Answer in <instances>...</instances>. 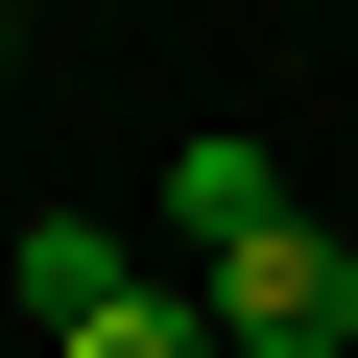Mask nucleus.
<instances>
[{
    "instance_id": "1",
    "label": "nucleus",
    "mask_w": 358,
    "mask_h": 358,
    "mask_svg": "<svg viewBox=\"0 0 358 358\" xmlns=\"http://www.w3.org/2000/svg\"><path fill=\"white\" fill-rule=\"evenodd\" d=\"M24 310H48V358H215V287H143L120 215H48L24 239Z\"/></svg>"
},
{
    "instance_id": "2",
    "label": "nucleus",
    "mask_w": 358,
    "mask_h": 358,
    "mask_svg": "<svg viewBox=\"0 0 358 358\" xmlns=\"http://www.w3.org/2000/svg\"><path fill=\"white\" fill-rule=\"evenodd\" d=\"M215 358H358V239L263 215V239L215 263Z\"/></svg>"
},
{
    "instance_id": "3",
    "label": "nucleus",
    "mask_w": 358,
    "mask_h": 358,
    "mask_svg": "<svg viewBox=\"0 0 358 358\" xmlns=\"http://www.w3.org/2000/svg\"><path fill=\"white\" fill-rule=\"evenodd\" d=\"M287 192H263V143H167V239H192V263H239Z\"/></svg>"
},
{
    "instance_id": "4",
    "label": "nucleus",
    "mask_w": 358,
    "mask_h": 358,
    "mask_svg": "<svg viewBox=\"0 0 358 358\" xmlns=\"http://www.w3.org/2000/svg\"><path fill=\"white\" fill-rule=\"evenodd\" d=\"M0 24H24V0H0Z\"/></svg>"
}]
</instances>
